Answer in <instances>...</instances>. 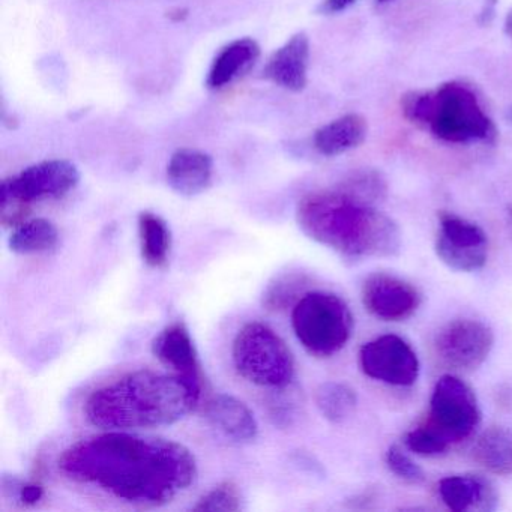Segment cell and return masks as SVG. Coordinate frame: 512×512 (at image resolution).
I'll use <instances>...</instances> for the list:
<instances>
[{
    "label": "cell",
    "mask_w": 512,
    "mask_h": 512,
    "mask_svg": "<svg viewBox=\"0 0 512 512\" xmlns=\"http://www.w3.org/2000/svg\"><path fill=\"white\" fill-rule=\"evenodd\" d=\"M58 467L71 481L139 506L166 505L197 476L196 457L182 443L119 430L68 446Z\"/></svg>",
    "instance_id": "obj_1"
},
{
    "label": "cell",
    "mask_w": 512,
    "mask_h": 512,
    "mask_svg": "<svg viewBox=\"0 0 512 512\" xmlns=\"http://www.w3.org/2000/svg\"><path fill=\"white\" fill-rule=\"evenodd\" d=\"M199 400V380L139 370L92 392L83 410L94 427L142 430L181 421Z\"/></svg>",
    "instance_id": "obj_2"
},
{
    "label": "cell",
    "mask_w": 512,
    "mask_h": 512,
    "mask_svg": "<svg viewBox=\"0 0 512 512\" xmlns=\"http://www.w3.org/2000/svg\"><path fill=\"white\" fill-rule=\"evenodd\" d=\"M299 229L317 244L347 260L397 256L401 232L376 206L365 205L343 191L307 194L296 209Z\"/></svg>",
    "instance_id": "obj_3"
},
{
    "label": "cell",
    "mask_w": 512,
    "mask_h": 512,
    "mask_svg": "<svg viewBox=\"0 0 512 512\" xmlns=\"http://www.w3.org/2000/svg\"><path fill=\"white\" fill-rule=\"evenodd\" d=\"M404 116L428 125L436 139L448 143L491 142L496 127L485 115L476 95L457 82L430 92H412L401 101Z\"/></svg>",
    "instance_id": "obj_4"
},
{
    "label": "cell",
    "mask_w": 512,
    "mask_h": 512,
    "mask_svg": "<svg viewBox=\"0 0 512 512\" xmlns=\"http://www.w3.org/2000/svg\"><path fill=\"white\" fill-rule=\"evenodd\" d=\"M292 328L310 355L331 358L352 337V311L335 293L308 292L293 307Z\"/></svg>",
    "instance_id": "obj_5"
},
{
    "label": "cell",
    "mask_w": 512,
    "mask_h": 512,
    "mask_svg": "<svg viewBox=\"0 0 512 512\" xmlns=\"http://www.w3.org/2000/svg\"><path fill=\"white\" fill-rule=\"evenodd\" d=\"M236 371L253 385L286 388L295 376V359L283 338L263 323L239 329L232 347Z\"/></svg>",
    "instance_id": "obj_6"
},
{
    "label": "cell",
    "mask_w": 512,
    "mask_h": 512,
    "mask_svg": "<svg viewBox=\"0 0 512 512\" xmlns=\"http://www.w3.org/2000/svg\"><path fill=\"white\" fill-rule=\"evenodd\" d=\"M481 422V409L473 389L460 377L445 374L434 385L425 424L449 445L469 439Z\"/></svg>",
    "instance_id": "obj_7"
},
{
    "label": "cell",
    "mask_w": 512,
    "mask_h": 512,
    "mask_svg": "<svg viewBox=\"0 0 512 512\" xmlns=\"http://www.w3.org/2000/svg\"><path fill=\"white\" fill-rule=\"evenodd\" d=\"M494 346L490 326L481 320L455 319L439 329L434 352L443 365L455 371H475L487 361Z\"/></svg>",
    "instance_id": "obj_8"
},
{
    "label": "cell",
    "mask_w": 512,
    "mask_h": 512,
    "mask_svg": "<svg viewBox=\"0 0 512 512\" xmlns=\"http://www.w3.org/2000/svg\"><path fill=\"white\" fill-rule=\"evenodd\" d=\"M79 181V169L70 161H43L23 170L20 175L5 179L0 187V202L29 206L40 200L59 199L73 191Z\"/></svg>",
    "instance_id": "obj_9"
},
{
    "label": "cell",
    "mask_w": 512,
    "mask_h": 512,
    "mask_svg": "<svg viewBox=\"0 0 512 512\" xmlns=\"http://www.w3.org/2000/svg\"><path fill=\"white\" fill-rule=\"evenodd\" d=\"M434 250L448 268L458 272H476L487 263V233L466 218L452 212H440Z\"/></svg>",
    "instance_id": "obj_10"
},
{
    "label": "cell",
    "mask_w": 512,
    "mask_h": 512,
    "mask_svg": "<svg viewBox=\"0 0 512 512\" xmlns=\"http://www.w3.org/2000/svg\"><path fill=\"white\" fill-rule=\"evenodd\" d=\"M365 376L391 386H412L418 380V355L409 343L394 334L380 335L359 349Z\"/></svg>",
    "instance_id": "obj_11"
},
{
    "label": "cell",
    "mask_w": 512,
    "mask_h": 512,
    "mask_svg": "<svg viewBox=\"0 0 512 512\" xmlns=\"http://www.w3.org/2000/svg\"><path fill=\"white\" fill-rule=\"evenodd\" d=\"M365 310L383 322H404L421 305V293L403 278L391 274H371L362 284Z\"/></svg>",
    "instance_id": "obj_12"
},
{
    "label": "cell",
    "mask_w": 512,
    "mask_h": 512,
    "mask_svg": "<svg viewBox=\"0 0 512 512\" xmlns=\"http://www.w3.org/2000/svg\"><path fill=\"white\" fill-rule=\"evenodd\" d=\"M308 61L310 40L304 32H299L274 53L263 74L275 85L299 92L307 86Z\"/></svg>",
    "instance_id": "obj_13"
},
{
    "label": "cell",
    "mask_w": 512,
    "mask_h": 512,
    "mask_svg": "<svg viewBox=\"0 0 512 512\" xmlns=\"http://www.w3.org/2000/svg\"><path fill=\"white\" fill-rule=\"evenodd\" d=\"M152 353L161 364L172 368L179 376L200 382L199 356L184 323L176 322L166 326L152 341Z\"/></svg>",
    "instance_id": "obj_14"
},
{
    "label": "cell",
    "mask_w": 512,
    "mask_h": 512,
    "mask_svg": "<svg viewBox=\"0 0 512 512\" xmlns=\"http://www.w3.org/2000/svg\"><path fill=\"white\" fill-rule=\"evenodd\" d=\"M214 161L196 149H179L167 166V182L175 193L185 197L199 196L212 184Z\"/></svg>",
    "instance_id": "obj_15"
},
{
    "label": "cell",
    "mask_w": 512,
    "mask_h": 512,
    "mask_svg": "<svg viewBox=\"0 0 512 512\" xmlns=\"http://www.w3.org/2000/svg\"><path fill=\"white\" fill-rule=\"evenodd\" d=\"M440 499L454 512H488L496 509L497 494L493 485L484 476L452 475L440 479Z\"/></svg>",
    "instance_id": "obj_16"
},
{
    "label": "cell",
    "mask_w": 512,
    "mask_h": 512,
    "mask_svg": "<svg viewBox=\"0 0 512 512\" xmlns=\"http://www.w3.org/2000/svg\"><path fill=\"white\" fill-rule=\"evenodd\" d=\"M206 419L212 427L235 442H251L259 433L254 413L232 395L221 394L206 404Z\"/></svg>",
    "instance_id": "obj_17"
},
{
    "label": "cell",
    "mask_w": 512,
    "mask_h": 512,
    "mask_svg": "<svg viewBox=\"0 0 512 512\" xmlns=\"http://www.w3.org/2000/svg\"><path fill=\"white\" fill-rule=\"evenodd\" d=\"M367 121L350 113L329 122L314 134V148L325 157H337L358 148L367 137Z\"/></svg>",
    "instance_id": "obj_18"
},
{
    "label": "cell",
    "mask_w": 512,
    "mask_h": 512,
    "mask_svg": "<svg viewBox=\"0 0 512 512\" xmlns=\"http://www.w3.org/2000/svg\"><path fill=\"white\" fill-rule=\"evenodd\" d=\"M260 56V47L251 38L233 41L224 47L208 74V86L211 89H221L230 85L233 80L247 73Z\"/></svg>",
    "instance_id": "obj_19"
},
{
    "label": "cell",
    "mask_w": 512,
    "mask_h": 512,
    "mask_svg": "<svg viewBox=\"0 0 512 512\" xmlns=\"http://www.w3.org/2000/svg\"><path fill=\"white\" fill-rule=\"evenodd\" d=\"M482 469L497 476H512V428L491 425L482 431L472 449Z\"/></svg>",
    "instance_id": "obj_20"
},
{
    "label": "cell",
    "mask_w": 512,
    "mask_h": 512,
    "mask_svg": "<svg viewBox=\"0 0 512 512\" xmlns=\"http://www.w3.org/2000/svg\"><path fill=\"white\" fill-rule=\"evenodd\" d=\"M140 251L143 260L151 268L161 269L167 265L172 248L169 226L160 215L142 212L139 215Z\"/></svg>",
    "instance_id": "obj_21"
},
{
    "label": "cell",
    "mask_w": 512,
    "mask_h": 512,
    "mask_svg": "<svg viewBox=\"0 0 512 512\" xmlns=\"http://www.w3.org/2000/svg\"><path fill=\"white\" fill-rule=\"evenodd\" d=\"M58 227L46 218L23 221L10 236L11 251L17 254H40L58 245Z\"/></svg>",
    "instance_id": "obj_22"
},
{
    "label": "cell",
    "mask_w": 512,
    "mask_h": 512,
    "mask_svg": "<svg viewBox=\"0 0 512 512\" xmlns=\"http://www.w3.org/2000/svg\"><path fill=\"white\" fill-rule=\"evenodd\" d=\"M314 401L323 418L334 424H340L355 412L358 397L346 383L326 382L314 392Z\"/></svg>",
    "instance_id": "obj_23"
},
{
    "label": "cell",
    "mask_w": 512,
    "mask_h": 512,
    "mask_svg": "<svg viewBox=\"0 0 512 512\" xmlns=\"http://www.w3.org/2000/svg\"><path fill=\"white\" fill-rule=\"evenodd\" d=\"M338 190L365 205L374 206L382 202L388 193L385 178L376 170H361L341 182Z\"/></svg>",
    "instance_id": "obj_24"
},
{
    "label": "cell",
    "mask_w": 512,
    "mask_h": 512,
    "mask_svg": "<svg viewBox=\"0 0 512 512\" xmlns=\"http://www.w3.org/2000/svg\"><path fill=\"white\" fill-rule=\"evenodd\" d=\"M404 445L413 454L421 455V457H437V455L445 454L451 446L425 422L407 431L404 436Z\"/></svg>",
    "instance_id": "obj_25"
},
{
    "label": "cell",
    "mask_w": 512,
    "mask_h": 512,
    "mask_svg": "<svg viewBox=\"0 0 512 512\" xmlns=\"http://www.w3.org/2000/svg\"><path fill=\"white\" fill-rule=\"evenodd\" d=\"M241 502L239 488L232 481H226L206 493L193 509L194 511L235 512L241 509Z\"/></svg>",
    "instance_id": "obj_26"
},
{
    "label": "cell",
    "mask_w": 512,
    "mask_h": 512,
    "mask_svg": "<svg viewBox=\"0 0 512 512\" xmlns=\"http://www.w3.org/2000/svg\"><path fill=\"white\" fill-rule=\"evenodd\" d=\"M386 466L397 478L409 482V484H422L425 481V473L400 446H389L385 455Z\"/></svg>",
    "instance_id": "obj_27"
},
{
    "label": "cell",
    "mask_w": 512,
    "mask_h": 512,
    "mask_svg": "<svg viewBox=\"0 0 512 512\" xmlns=\"http://www.w3.org/2000/svg\"><path fill=\"white\" fill-rule=\"evenodd\" d=\"M44 496V488L43 485L35 484H23L20 485L19 488V500L23 503V505H35V503L40 502Z\"/></svg>",
    "instance_id": "obj_28"
},
{
    "label": "cell",
    "mask_w": 512,
    "mask_h": 512,
    "mask_svg": "<svg viewBox=\"0 0 512 512\" xmlns=\"http://www.w3.org/2000/svg\"><path fill=\"white\" fill-rule=\"evenodd\" d=\"M355 0H323L319 11L322 14H337L349 8Z\"/></svg>",
    "instance_id": "obj_29"
},
{
    "label": "cell",
    "mask_w": 512,
    "mask_h": 512,
    "mask_svg": "<svg viewBox=\"0 0 512 512\" xmlns=\"http://www.w3.org/2000/svg\"><path fill=\"white\" fill-rule=\"evenodd\" d=\"M505 32L508 37L512 38V11L506 16L505 20Z\"/></svg>",
    "instance_id": "obj_30"
},
{
    "label": "cell",
    "mask_w": 512,
    "mask_h": 512,
    "mask_svg": "<svg viewBox=\"0 0 512 512\" xmlns=\"http://www.w3.org/2000/svg\"><path fill=\"white\" fill-rule=\"evenodd\" d=\"M508 121H511V122H512V109H509V112H508Z\"/></svg>",
    "instance_id": "obj_31"
},
{
    "label": "cell",
    "mask_w": 512,
    "mask_h": 512,
    "mask_svg": "<svg viewBox=\"0 0 512 512\" xmlns=\"http://www.w3.org/2000/svg\"><path fill=\"white\" fill-rule=\"evenodd\" d=\"M377 2H380V4H383V2H388V0H377Z\"/></svg>",
    "instance_id": "obj_32"
}]
</instances>
